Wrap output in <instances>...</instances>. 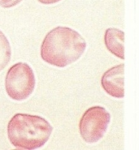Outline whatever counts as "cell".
Wrapping results in <instances>:
<instances>
[{
	"mask_svg": "<svg viewBox=\"0 0 139 150\" xmlns=\"http://www.w3.org/2000/svg\"><path fill=\"white\" fill-rule=\"evenodd\" d=\"M86 42L79 33L59 26L46 35L41 45V57L46 63L64 67L76 62L83 54Z\"/></svg>",
	"mask_w": 139,
	"mask_h": 150,
	"instance_id": "6da1fadb",
	"label": "cell"
},
{
	"mask_svg": "<svg viewBox=\"0 0 139 150\" xmlns=\"http://www.w3.org/2000/svg\"><path fill=\"white\" fill-rule=\"evenodd\" d=\"M53 127L41 116L28 114L15 115L7 124V136L19 149H36L49 140Z\"/></svg>",
	"mask_w": 139,
	"mask_h": 150,
	"instance_id": "7a4b0ae2",
	"label": "cell"
},
{
	"mask_svg": "<svg viewBox=\"0 0 139 150\" xmlns=\"http://www.w3.org/2000/svg\"><path fill=\"white\" fill-rule=\"evenodd\" d=\"M35 76L28 63H17L12 65L5 78L7 95L15 101L25 100L35 88Z\"/></svg>",
	"mask_w": 139,
	"mask_h": 150,
	"instance_id": "3957f363",
	"label": "cell"
},
{
	"mask_svg": "<svg viewBox=\"0 0 139 150\" xmlns=\"http://www.w3.org/2000/svg\"><path fill=\"white\" fill-rule=\"evenodd\" d=\"M111 120L109 112L102 106H93L87 110L79 123L81 136L87 143H95L104 136Z\"/></svg>",
	"mask_w": 139,
	"mask_h": 150,
	"instance_id": "277c9868",
	"label": "cell"
},
{
	"mask_svg": "<svg viewBox=\"0 0 139 150\" xmlns=\"http://www.w3.org/2000/svg\"><path fill=\"white\" fill-rule=\"evenodd\" d=\"M124 69L123 63L113 67L107 71L101 79L103 89L113 98H124Z\"/></svg>",
	"mask_w": 139,
	"mask_h": 150,
	"instance_id": "5b68a950",
	"label": "cell"
},
{
	"mask_svg": "<svg viewBox=\"0 0 139 150\" xmlns=\"http://www.w3.org/2000/svg\"><path fill=\"white\" fill-rule=\"evenodd\" d=\"M104 41L106 47L113 54L121 59H125V33L118 28H110L106 30L104 36Z\"/></svg>",
	"mask_w": 139,
	"mask_h": 150,
	"instance_id": "8992f818",
	"label": "cell"
},
{
	"mask_svg": "<svg viewBox=\"0 0 139 150\" xmlns=\"http://www.w3.org/2000/svg\"><path fill=\"white\" fill-rule=\"evenodd\" d=\"M11 56L10 43L7 37L0 30V71H3L9 63Z\"/></svg>",
	"mask_w": 139,
	"mask_h": 150,
	"instance_id": "52a82bcc",
	"label": "cell"
},
{
	"mask_svg": "<svg viewBox=\"0 0 139 150\" xmlns=\"http://www.w3.org/2000/svg\"><path fill=\"white\" fill-rule=\"evenodd\" d=\"M22 0H0V6L4 8H10L16 6Z\"/></svg>",
	"mask_w": 139,
	"mask_h": 150,
	"instance_id": "ba28073f",
	"label": "cell"
},
{
	"mask_svg": "<svg viewBox=\"0 0 139 150\" xmlns=\"http://www.w3.org/2000/svg\"><path fill=\"white\" fill-rule=\"evenodd\" d=\"M38 1L42 4H54L61 1V0H38Z\"/></svg>",
	"mask_w": 139,
	"mask_h": 150,
	"instance_id": "9c48e42d",
	"label": "cell"
}]
</instances>
